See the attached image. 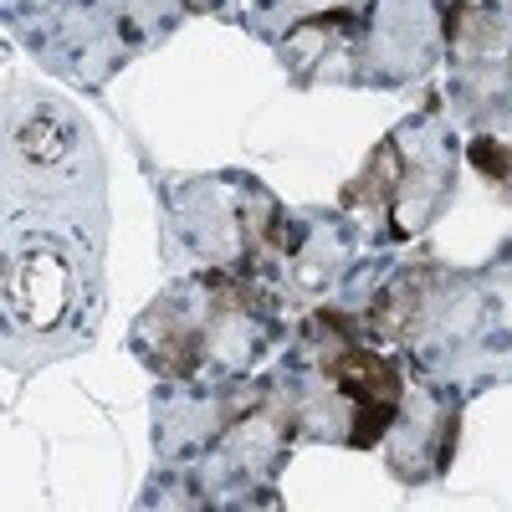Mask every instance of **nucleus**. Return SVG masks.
Masks as SVG:
<instances>
[{
  "label": "nucleus",
  "mask_w": 512,
  "mask_h": 512,
  "mask_svg": "<svg viewBox=\"0 0 512 512\" xmlns=\"http://www.w3.org/2000/svg\"><path fill=\"white\" fill-rule=\"evenodd\" d=\"M82 267L72 262V251L57 236H26L6 256V308L16 323L52 333L62 328L77 303H82Z\"/></svg>",
  "instance_id": "nucleus-1"
},
{
  "label": "nucleus",
  "mask_w": 512,
  "mask_h": 512,
  "mask_svg": "<svg viewBox=\"0 0 512 512\" xmlns=\"http://www.w3.org/2000/svg\"><path fill=\"white\" fill-rule=\"evenodd\" d=\"M67 144H72V118L57 113V108H36V118L16 123V149H21L36 169L62 164Z\"/></svg>",
  "instance_id": "nucleus-2"
}]
</instances>
